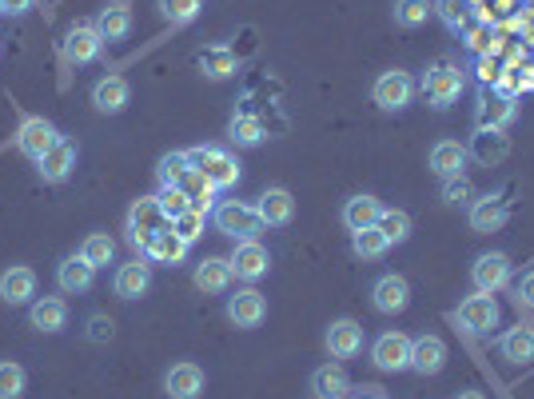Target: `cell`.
Wrapping results in <instances>:
<instances>
[{"instance_id":"cell-1","label":"cell","mask_w":534,"mask_h":399,"mask_svg":"<svg viewBox=\"0 0 534 399\" xmlns=\"http://www.w3.org/2000/svg\"><path fill=\"white\" fill-rule=\"evenodd\" d=\"M188 160H192V168L216 188V192H224V188H236V180H240V160L228 152V148H192L188 152Z\"/></svg>"},{"instance_id":"cell-2","label":"cell","mask_w":534,"mask_h":399,"mask_svg":"<svg viewBox=\"0 0 534 399\" xmlns=\"http://www.w3.org/2000/svg\"><path fill=\"white\" fill-rule=\"evenodd\" d=\"M216 228L224 232V236H232L236 244L240 240H260V232H264L267 224L260 220V208L256 204H244V200H224V204H216Z\"/></svg>"},{"instance_id":"cell-3","label":"cell","mask_w":534,"mask_h":399,"mask_svg":"<svg viewBox=\"0 0 534 399\" xmlns=\"http://www.w3.org/2000/svg\"><path fill=\"white\" fill-rule=\"evenodd\" d=\"M463 88H467V80H463V72H459V64H451V60H439V64H431L427 68V76H423V96H427V104L431 108H451L459 96H463Z\"/></svg>"},{"instance_id":"cell-4","label":"cell","mask_w":534,"mask_h":399,"mask_svg":"<svg viewBox=\"0 0 534 399\" xmlns=\"http://www.w3.org/2000/svg\"><path fill=\"white\" fill-rule=\"evenodd\" d=\"M371 100L379 104V112H403V108H411V100H415V80H411V72H403V68L383 72V76L375 80V88H371Z\"/></svg>"},{"instance_id":"cell-5","label":"cell","mask_w":534,"mask_h":399,"mask_svg":"<svg viewBox=\"0 0 534 399\" xmlns=\"http://www.w3.org/2000/svg\"><path fill=\"white\" fill-rule=\"evenodd\" d=\"M160 228H168V216L160 212V200H156V196L136 200L132 212H128V240H132L136 248H148L152 236H156Z\"/></svg>"},{"instance_id":"cell-6","label":"cell","mask_w":534,"mask_h":399,"mask_svg":"<svg viewBox=\"0 0 534 399\" xmlns=\"http://www.w3.org/2000/svg\"><path fill=\"white\" fill-rule=\"evenodd\" d=\"M455 320L471 332V336H487V332H495L499 328V320H503V312H499V304H495V296H487V292H479V296H467L463 304H459V312H455Z\"/></svg>"},{"instance_id":"cell-7","label":"cell","mask_w":534,"mask_h":399,"mask_svg":"<svg viewBox=\"0 0 534 399\" xmlns=\"http://www.w3.org/2000/svg\"><path fill=\"white\" fill-rule=\"evenodd\" d=\"M471 284H475V292H487V296H495L499 288H507V284H511V256H503V252H483V256L471 264Z\"/></svg>"},{"instance_id":"cell-8","label":"cell","mask_w":534,"mask_h":399,"mask_svg":"<svg viewBox=\"0 0 534 399\" xmlns=\"http://www.w3.org/2000/svg\"><path fill=\"white\" fill-rule=\"evenodd\" d=\"M56 140H60L56 124L44 120V116H28V120L16 128V148H20L28 160H44V152H48Z\"/></svg>"},{"instance_id":"cell-9","label":"cell","mask_w":534,"mask_h":399,"mask_svg":"<svg viewBox=\"0 0 534 399\" xmlns=\"http://www.w3.org/2000/svg\"><path fill=\"white\" fill-rule=\"evenodd\" d=\"M467 156L483 168H499L511 156V136L499 132V128H475V136L467 144Z\"/></svg>"},{"instance_id":"cell-10","label":"cell","mask_w":534,"mask_h":399,"mask_svg":"<svg viewBox=\"0 0 534 399\" xmlns=\"http://www.w3.org/2000/svg\"><path fill=\"white\" fill-rule=\"evenodd\" d=\"M371 364L379 372H407L411 368V340L403 332H383L371 344Z\"/></svg>"},{"instance_id":"cell-11","label":"cell","mask_w":534,"mask_h":399,"mask_svg":"<svg viewBox=\"0 0 534 399\" xmlns=\"http://www.w3.org/2000/svg\"><path fill=\"white\" fill-rule=\"evenodd\" d=\"M104 52V36L96 24H72L64 36V60L68 64H92Z\"/></svg>"},{"instance_id":"cell-12","label":"cell","mask_w":534,"mask_h":399,"mask_svg":"<svg viewBox=\"0 0 534 399\" xmlns=\"http://www.w3.org/2000/svg\"><path fill=\"white\" fill-rule=\"evenodd\" d=\"M228 264H232V276H236V280H248V284H256V280H264V276H267V268H271V256H267V248L260 244V240H240Z\"/></svg>"},{"instance_id":"cell-13","label":"cell","mask_w":534,"mask_h":399,"mask_svg":"<svg viewBox=\"0 0 534 399\" xmlns=\"http://www.w3.org/2000/svg\"><path fill=\"white\" fill-rule=\"evenodd\" d=\"M371 304H375V312H383V316H399V312H407V304H411V284H407V276H379L375 280V288H371Z\"/></svg>"},{"instance_id":"cell-14","label":"cell","mask_w":534,"mask_h":399,"mask_svg":"<svg viewBox=\"0 0 534 399\" xmlns=\"http://www.w3.org/2000/svg\"><path fill=\"white\" fill-rule=\"evenodd\" d=\"M323 344H327V352H331L335 360H351V356L363 352V324L351 320V316H343V320H335V324L327 328Z\"/></svg>"},{"instance_id":"cell-15","label":"cell","mask_w":534,"mask_h":399,"mask_svg":"<svg viewBox=\"0 0 534 399\" xmlns=\"http://www.w3.org/2000/svg\"><path fill=\"white\" fill-rule=\"evenodd\" d=\"M447 360H451V352H447V344L439 336L411 340V372L415 376H439L447 368Z\"/></svg>"},{"instance_id":"cell-16","label":"cell","mask_w":534,"mask_h":399,"mask_svg":"<svg viewBox=\"0 0 534 399\" xmlns=\"http://www.w3.org/2000/svg\"><path fill=\"white\" fill-rule=\"evenodd\" d=\"M467 220L475 232H499L511 220V204L507 196H475V204L467 208Z\"/></svg>"},{"instance_id":"cell-17","label":"cell","mask_w":534,"mask_h":399,"mask_svg":"<svg viewBox=\"0 0 534 399\" xmlns=\"http://www.w3.org/2000/svg\"><path fill=\"white\" fill-rule=\"evenodd\" d=\"M32 296H36V272L28 264H12L0 272V300L4 304L20 308V304H32Z\"/></svg>"},{"instance_id":"cell-18","label":"cell","mask_w":534,"mask_h":399,"mask_svg":"<svg viewBox=\"0 0 534 399\" xmlns=\"http://www.w3.org/2000/svg\"><path fill=\"white\" fill-rule=\"evenodd\" d=\"M92 104H96V112H104V116H120V112L132 104V84H128L124 76H104V80H96V88H92Z\"/></svg>"},{"instance_id":"cell-19","label":"cell","mask_w":534,"mask_h":399,"mask_svg":"<svg viewBox=\"0 0 534 399\" xmlns=\"http://www.w3.org/2000/svg\"><path fill=\"white\" fill-rule=\"evenodd\" d=\"M467 144H459V140H439L435 148H431V156H427V168L439 176V180H451V176H463L467 172Z\"/></svg>"},{"instance_id":"cell-20","label":"cell","mask_w":534,"mask_h":399,"mask_svg":"<svg viewBox=\"0 0 534 399\" xmlns=\"http://www.w3.org/2000/svg\"><path fill=\"white\" fill-rule=\"evenodd\" d=\"M36 164H40V180H44V184H64V180L72 176V168H76V144L60 136V140L44 152V160H36Z\"/></svg>"},{"instance_id":"cell-21","label":"cell","mask_w":534,"mask_h":399,"mask_svg":"<svg viewBox=\"0 0 534 399\" xmlns=\"http://www.w3.org/2000/svg\"><path fill=\"white\" fill-rule=\"evenodd\" d=\"M264 316H267L264 292L244 288V292L228 296V320H232L236 328H260V324H264Z\"/></svg>"},{"instance_id":"cell-22","label":"cell","mask_w":534,"mask_h":399,"mask_svg":"<svg viewBox=\"0 0 534 399\" xmlns=\"http://www.w3.org/2000/svg\"><path fill=\"white\" fill-rule=\"evenodd\" d=\"M168 399H200L204 396V368L200 364H172L164 372Z\"/></svg>"},{"instance_id":"cell-23","label":"cell","mask_w":534,"mask_h":399,"mask_svg":"<svg viewBox=\"0 0 534 399\" xmlns=\"http://www.w3.org/2000/svg\"><path fill=\"white\" fill-rule=\"evenodd\" d=\"M112 288H116L120 300H140V296L152 288V264H144V260L120 264L116 276H112Z\"/></svg>"},{"instance_id":"cell-24","label":"cell","mask_w":534,"mask_h":399,"mask_svg":"<svg viewBox=\"0 0 534 399\" xmlns=\"http://www.w3.org/2000/svg\"><path fill=\"white\" fill-rule=\"evenodd\" d=\"M28 320H32V328H36V332L56 336V332H64V328H68V304H64L60 296H40V300H32Z\"/></svg>"},{"instance_id":"cell-25","label":"cell","mask_w":534,"mask_h":399,"mask_svg":"<svg viewBox=\"0 0 534 399\" xmlns=\"http://www.w3.org/2000/svg\"><path fill=\"white\" fill-rule=\"evenodd\" d=\"M515 116H519V108H515V100H507V96H483L479 100V112H475V128H499V132H507L511 124H515Z\"/></svg>"},{"instance_id":"cell-26","label":"cell","mask_w":534,"mask_h":399,"mask_svg":"<svg viewBox=\"0 0 534 399\" xmlns=\"http://www.w3.org/2000/svg\"><path fill=\"white\" fill-rule=\"evenodd\" d=\"M196 288L204 292V296H220V292H228V284L236 280L232 276V264L224 260V256H208V260H200L196 264Z\"/></svg>"},{"instance_id":"cell-27","label":"cell","mask_w":534,"mask_h":399,"mask_svg":"<svg viewBox=\"0 0 534 399\" xmlns=\"http://www.w3.org/2000/svg\"><path fill=\"white\" fill-rule=\"evenodd\" d=\"M256 208H260V220L267 228H287L295 220V196L287 188H267Z\"/></svg>"},{"instance_id":"cell-28","label":"cell","mask_w":534,"mask_h":399,"mask_svg":"<svg viewBox=\"0 0 534 399\" xmlns=\"http://www.w3.org/2000/svg\"><path fill=\"white\" fill-rule=\"evenodd\" d=\"M92 280H96V268H92L80 252H76V256H64L60 268H56V284H60V292H88Z\"/></svg>"},{"instance_id":"cell-29","label":"cell","mask_w":534,"mask_h":399,"mask_svg":"<svg viewBox=\"0 0 534 399\" xmlns=\"http://www.w3.org/2000/svg\"><path fill=\"white\" fill-rule=\"evenodd\" d=\"M379 216H383V204L375 200V196H351L347 204H343V224H347V232H363V228H375L379 224Z\"/></svg>"},{"instance_id":"cell-30","label":"cell","mask_w":534,"mask_h":399,"mask_svg":"<svg viewBox=\"0 0 534 399\" xmlns=\"http://www.w3.org/2000/svg\"><path fill=\"white\" fill-rule=\"evenodd\" d=\"M311 392H315V399H347L351 380H347L343 364H323V368H315V376H311Z\"/></svg>"},{"instance_id":"cell-31","label":"cell","mask_w":534,"mask_h":399,"mask_svg":"<svg viewBox=\"0 0 534 399\" xmlns=\"http://www.w3.org/2000/svg\"><path fill=\"white\" fill-rule=\"evenodd\" d=\"M188 248H192V244H184V240L172 232V224H168V228H160V232L152 236V244H148L144 252H148L156 264H184Z\"/></svg>"},{"instance_id":"cell-32","label":"cell","mask_w":534,"mask_h":399,"mask_svg":"<svg viewBox=\"0 0 534 399\" xmlns=\"http://www.w3.org/2000/svg\"><path fill=\"white\" fill-rule=\"evenodd\" d=\"M499 352H503V360H511V364H531L534 360V328L519 324V328L503 332V336H499Z\"/></svg>"},{"instance_id":"cell-33","label":"cell","mask_w":534,"mask_h":399,"mask_svg":"<svg viewBox=\"0 0 534 399\" xmlns=\"http://www.w3.org/2000/svg\"><path fill=\"white\" fill-rule=\"evenodd\" d=\"M196 64H200V72H204L208 80H228V76H236V68H240L236 52H232V48H220V44L204 48Z\"/></svg>"},{"instance_id":"cell-34","label":"cell","mask_w":534,"mask_h":399,"mask_svg":"<svg viewBox=\"0 0 534 399\" xmlns=\"http://www.w3.org/2000/svg\"><path fill=\"white\" fill-rule=\"evenodd\" d=\"M96 28H100L104 40H124V36L132 32V12H128L124 4H108V8H100Z\"/></svg>"},{"instance_id":"cell-35","label":"cell","mask_w":534,"mask_h":399,"mask_svg":"<svg viewBox=\"0 0 534 399\" xmlns=\"http://www.w3.org/2000/svg\"><path fill=\"white\" fill-rule=\"evenodd\" d=\"M459 36H463V44H467L475 56L499 52V32H495V24H487V20H479V16H475V20H471V24H467Z\"/></svg>"},{"instance_id":"cell-36","label":"cell","mask_w":534,"mask_h":399,"mask_svg":"<svg viewBox=\"0 0 534 399\" xmlns=\"http://www.w3.org/2000/svg\"><path fill=\"white\" fill-rule=\"evenodd\" d=\"M188 172H192V160H188V152H164V156H160V164H156L160 188H180Z\"/></svg>"},{"instance_id":"cell-37","label":"cell","mask_w":534,"mask_h":399,"mask_svg":"<svg viewBox=\"0 0 534 399\" xmlns=\"http://www.w3.org/2000/svg\"><path fill=\"white\" fill-rule=\"evenodd\" d=\"M180 188H184V196H188V204H192L196 212H204V216H208V212H216V204H212V200H216V188H212V184H208L196 168L184 176V184H180Z\"/></svg>"},{"instance_id":"cell-38","label":"cell","mask_w":534,"mask_h":399,"mask_svg":"<svg viewBox=\"0 0 534 399\" xmlns=\"http://www.w3.org/2000/svg\"><path fill=\"white\" fill-rule=\"evenodd\" d=\"M232 140L240 144V148H260L264 144V120L260 116H252V112H240V116H232Z\"/></svg>"},{"instance_id":"cell-39","label":"cell","mask_w":534,"mask_h":399,"mask_svg":"<svg viewBox=\"0 0 534 399\" xmlns=\"http://www.w3.org/2000/svg\"><path fill=\"white\" fill-rule=\"evenodd\" d=\"M431 12L451 28V32H463L471 20H475V8L467 4V0H435L431 4Z\"/></svg>"},{"instance_id":"cell-40","label":"cell","mask_w":534,"mask_h":399,"mask_svg":"<svg viewBox=\"0 0 534 399\" xmlns=\"http://www.w3.org/2000/svg\"><path fill=\"white\" fill-rule=\"evenodd\" d=\"M375 228L387 236V244H407L411 240V216L403 208H383V216H379Z\"/></svg>"},{"instance_id":"cell-41","label":"cell","mask_w":534,"mask_h":399,"mask_svg":"<svg viewBox=\"0 0 534 399\" xmlns=\"http://www.w3.org/2000/svg\"><path fill=\"white\" fill-rule=\"evenodd\" d=\"M351 248H355L359 260H379V256H387L391 244L379 228H363V232H351Z\"/></svg>"},{"instance_id":"cell-42","label":"cell","mask_w":534,"mask_h":399,"mask_svg":"<svg viewBox=\"0 0 534 399\" xmlns=\"http://www.w3.org/2000/svg\"><path fill=\"white\" fill-rule=\"evenodd\" d=\"M80 256H84L92 268H104V264H112V256H116V240H112V236H104V232H92V236L84 240Z\"/></svg>"},{"instance_id":"cell-43","label":"cell","mask_w":534,"mask_h":399,"mask_svg":"<svg viewBox=\"0 0 534 399\" xmlns=\"http://www.w3.org/2000/svg\"><path fill=\"white\" fill-rule=\"evenodd\" d=\"M391 16H395L399 28H419V24H427L431 4L427 0H395L391 4Z\"/></svg>"},{"instance_id":"cell-44","label":"cell","mask_w":534,"mask_h":399,"mask_svg":"<svg viewBox=\"0 0 534 399\" xmlns=\"http://www.w3.org/2000/svg\"><path fill=\"white\" fill-rule=\"evenodd\" d=\"M443 204H447V208H471V204H475V188H471V180H467V176H451V180H443Z\"/></svg>"},{"instance_id":"cell-45","label":"cell","mask_w":534,"mask_h":399,"mask_svg":"<svg viewBox=\"0 0 534 399\" xmlns=\"http://www.w3.org/2000/svg\"><path fill=\"white\" fill-rule=\"evenodd\" d=\"M24 388H28L24 368L12 364V360H4V364H0V399H20L24 396Z\"/></svg>"},{"instance_id":"cell-46","label":"cell","mask_w":534,"mask_h":399,"mask_svg":"<svg viewBox=\"0 0 534 399\" xmlns=\"http://www.w3.org/2000/svg\"><path fill=\"white\" fill-rule=\"evenodd\" d=\"M204 212H196V208H188V212H180L176 220H172V232L184 240V244H196L200 236H204Z\"/></svg>"},{"instance_id":"cell-47","label":"cell","mask_w":534,"mask_h":399,"mask_svg":"<svg viewBox=\"0 0 534 399\" xmlns=\"http://www.w3.org/2000/svg\"><path fill=\"white\" fill-rule=\"evenodd\" d=\"M200 8H204V0H160V16L172 20V24H188V20H196Z\"/></svg>"},{"instance_id":"cell-48","label":"cell","mask_w":534,"mask_h":399,"mask_svg":"<svg viewBox=\"0 0 534 399\" xmlns=\"http://www.w3.org/2000/svg\"><path fill=\"white\" fill-rule=\"evenodd\" d=\"M156 200H160V212L168 216V224H172L180 212H188V208H192V204H188V196H184V188H160V196H156Z\"/></svg>"},{"instance_id":"cell-49","label":"cell","mask_w":534,"mask_h":399,"mask_svg":"<svg viewBox=\"0 0 534 399\" xmlns=\"http://www.w3.org/2000/svg\"><path fill=\"white\" fill-rule=\"evenodd\" d=\"M515 12H519V0H487V4L479 8V20L499 24V20H515Z\"/></svg>"},{"instance_id":"cell-50","label":"cell","mask_w":534,"mask_h":399,"mask_svg":"<svg viewBox=\"0 0 534 399\" xmlns=\"http://www.w3.org/2000/svg\"><path fill=\"white\" fill-rule=\"evenodd\" d=\"M112 336H116V324H112L108 316H92V320H88V340H92V344H108Z\"/></svg>"},{"instance_id":"cell-51","label":"cell","mask_w":534,"mask_h":399,"mask_svg":"<svg viewBox=\"0 0 534 399\" xmlns=\"http://www.w3.org/2000/svg\"><path fill=\"white\" fill-rule=\"evenodd\" d=\"M499 76H503V64L495 60V52H487V56H479V80L495 88V84H499Z\"/></svg>"},{"instance_id":"cell-52","label":"cell","mask_w":534,"mask_h":399,"mask_svg":"<svg viewBox=\"0 0 534 399\" xmlns=\"http://www.w3.org/2000/svg\"><path fill=\"white\" fill-rule=\"evenodd\" d=\"M515 300H519V308L534 312V272H527V276L519 280V288H515Z\"/></svg>"},{"instance_id":"cell-53","label":"cell","mask_w":534,"mask_h":399,"mask_svg":"<svg viewBox=\"0 0 534 399\" xmlns=\"http://www.w3.org/2000/svg\"><path fill=\"white\" fill-rule=\"evenodd\" d=\"M32 4H36V0H4V12H8V16H20V12H28Z\"/></svg>"},{"instance_id":"cell-54","label":"cell","mask_w":534,"mask_h":399,"mask_svg":"<svg viewBox=\"0 0 534 399\" xmlns=\"http://www.w3.org/2000/svg\"><path fill=\"white\" fill-rule=\"evenodd\" d=\"M455 399H487V396H483V392H459Z\"/></svg>"},{"instance_id":"cell-55","label":"cell","mask_w":534,"mask_h":399,"mask_svg":"<svg viewBox=\"0 0 534 399\" xmlns=\"http://www.w3.org/2000/svg\"><path fill=\"white\" fill-rule=\"evenodd\" d=\"M467 4H471V8H475V16H479V8H483L487 0H467Z\"/></svg>"},{"instance_id":"cell-56","label":"cell","mask_w":534,"mask_h":399,"mask_svg":"<svg viewBox=\"0 0 534 399\" xmlns=\"http://www.w3.org/2000/svg\"><path fill=\"white\" fill-rule=\"evenodd\" d=\"M531 48H534V28H531Z\"/></svg>"},{"instance_id":"cell-57","label":"cell","mask_w":534,"mask_h":399,"mask_svg":"<svg viewBox=\"0 0 534 399\" xmlns=\"http://www.w3.org/2000/svg\"><path fill=\"white\" fill-rule=\"evenodd\" d=\"M0 12H4V0H0Z\"/></svg>"},{"instance_id":"cell-58","label":"cell","mask_w":534,"mask_h":399,"mask_svg":"<svg viewBox=\"0 0 534 399\" xmlns=\"http://www.w3.org/2000/svg\"><path fill=\"white\" fill-rule=\"evenodd\" d=\"M523 4H534V0H523Z\"/></svg>"},{"instance_id":"cell-59","label":"cell","mask_w":534,"mask_h":399,"mask_svg":"<svg viewBox=\"0 0 534 399\" xmlns=\"http://www.w3.org/2000/svg\"><path fill=\"white\" fill-rule=\"evenodd\" d=\"M347 399H351V396H347Z\"/></svg>"}]
</instances>
